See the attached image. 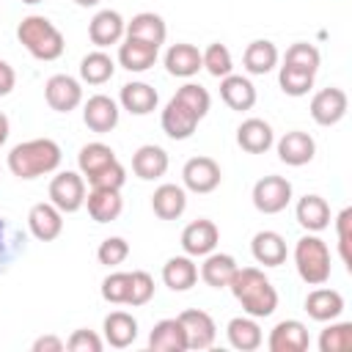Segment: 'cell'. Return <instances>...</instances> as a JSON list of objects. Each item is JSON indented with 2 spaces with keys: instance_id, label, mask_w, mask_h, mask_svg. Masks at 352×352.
I'll return each mask as SVG.
<instances>
[{
  "instance_id": "cell-31",
  "label": "cell",
  "mask_w": 352,
  "mask_h": 352,
  "mask_svg": "<svg viewBox=\"0 0 352 352\" xmlns=\"http://www.w3.org/2000/svg\"><path fill=\"white\" fill-rule=\"evenodd\" d=\"M220 99H223L231 110L242 113V110H250V107L256 104V88H253V82H250L248 77H242V74H228V77L220 80Z\"/></svg>"
},
{
  "instance_id": "cell-26",
  "label": "cell",
  "mask_w": 352,
  "mask_h": 352,
  "mask_svg": "<svg viewBox=\"0 0 352 352\" xmlns=\"http://www.w3.org/2000/svg\"><path fill=\"white\" fill-rule=\"evenodd\" d=\"M157 52L160 47L154 44H146V41H138V38H124L121 47H118V63L126 69V72H148L154 63H157Z\"/></svg>"
},
{
  "instance_id": "cell-27",
  "label": "cell",
  "mask_w": 352,
  "mask_h": 352,
  "mask_svg": "<svg viewBox=\"0 0 352 352\" xmlns=\"http://www.w3.org/2000/svg\"><path fill=\"white\" fill-rule=\"evenodd\" d=\"M102 330H104V341L113 349H126L138 338V319L126 311H113L104 316Z\"/></svg>"
},
{
  "instance_id": "cell-54",
  "label": "cell",
  "mask_w": 352,
  "mask_h": 352,
  "mask_svg": "<svg viewBox=\"0 0 352 352\" xmlns=\"http://www.w3.org/2000/svg\"><path fill=\"white\" fill-rule=\"evenodd\" d=\"M22 3H28V6H36V3H41V0H22Z\"/></svg>"
},
{
  "instance_id": "cell-40",
  "label": "cell",
  "mask_w": 352,
  "mask_h": 352,
  "mask_svg": "<svg viewBox=\"0 0 352 352\" xmlns=\"http://www.w3.org/2000/svg\"><path fill=\"white\" fill-rule=\"evenodd\" d=\"M201 60H204V69H206L212 77H217V80H223V77H228V74L234 72L231 50H228L226 44H220V41L209 44V47L201 52Z\"/></svg>"
},
{
  "instance_id": "cell-5",
  "label": "cell",
  "mask_w": 352,
  "mask_h": 352,
  "mask_svg": "<svg viewBox=\"0 0 352 352\" xmlns=\"http://www.w3.org/2000/svg\"><path fill=\"white\" fill-rule=\"evenodd\" d=\"M50 204H55L63 214H72L85 206V179L77 170H60L50 182Z\"/></svg>"
},
{
  "instance_id": "cell-4",
  "label": "cell",
  "mask_w": 352,
  "mask_h": 352,
  "mask_svg": "<svg viewBox=\"0 0 352 352\" xmlns=\"http://www.w3.org/2000/svg\"><path fill=\"white\" fill-rule=\"evenodd\" d=\"M294 267H297V275L308 286H324L333 272L330 250H327L324 239H319L316 234L300 236L294 245Z\"/></svg>"
},
{
  "instance_id": "cell-1",
  "label": "cell",
  "mask_w": 352,
  "mask_h": 352,
  "mask_svg": "<svg viewBox=\"0 0 352 352\" xmlns=\"http://www.w3.org/2000/svg\"><path fill=\"white\" fill-rule=\"evenodd\" d=\"M228 289L242 305V311L253 319H267L278 308V292L258 267H236L234 278L228 280Z\"/></svg>"
},
{
  "instance_id": "cell-23",
  "label": "cell",
  "mask_w": 352,
  "mask_h": 352,
  "mask_svg": "<svg viewBox=\"0 0 352 352\" xmlns=\"http://www.w3.org/2000/svg\"><path fill=\"white\" fill-rule=\"evenodd\" d=\"M294 214H297V223L308 231V234H319L330 226V204L322 198V195H302L294 206Z\"/></svg>"
},
{
  "instance_id": "cell-18",
  "label": "cell",
  "mask_w": 352,
  "mask_h": 352,
  "mask_svg": "<svg viewBox=\"0 0 352 352\" xmlns=\"http://www.w3.org/2000/svg\"><path fill=\"white\" fill-rule=\"evenodd\" d=\"M165 69L170 77H195L201 69H204V60H201V50L195 44H187V41H179V44H170L168 52H165Z\"/></svg>"
},
{
  "instance_id": "cell-41",
  "label": "cell",
  "mask_w": 352,
  "mask_h": 352,
  "mask_svg": "<svg viewBox=\"0 0 352 352\" xmlns=\"http://www.w3.org/2000/svg\"><path fill=\"white\" fill-rule=\"evenodd\" d=\"M283 63L297 66V69H308V72L316 74V72H319V63H322V55H319V50H316L314 44H308V41H294V44L286 50Z\"/></svg>"
},
{
  "instance_id": "cell-25",
  "label": "cell",
  "mask_w": 352,
  "mask_h": 352,
  "mask_svg": "<svg viewBox=\"0 0 352 352\" xmlns=\"http://www.w3.org/2000/svg\"><path fill=\"white\" fill-rule=\"evenodd\" d=\"M85 206L91 220L96 223H113L121 209H124V198L121 190H104V187H91V192L85 195Z\"/></svg>"
},
{
  "instance_id": "cell-44",
  "label": "cell",
  "mask_w": 352,
  "mask_h": 352,
  "mask_svg": "<svg viewBox=\"0 0 352 352\" xmlns=\"http://www.w3.org/2000/svg\"><path fill=\"white\" fill-rule=\"evenodd\" d=\"M126 256H129V242L124 236H107L96 248V258L104 267H118L126 261Z\"/></svg>"
},
{
  "instance_id": "cell-3",
  "label": "cell",
  "mask_w": 352,
  "mask_h": 352,
  "mask_svg": "<svg viewBox=\"0 0 352 352\" xmlns=\"http://www.w3.org/2000/svg\"><path fill=\"white\" fill-rule=\"evenodd\" d=\"M19 44L36 58V60H58L66 50L63 33L41 14H30L16 25Z\"/></svg>"
},
{
  "instance_id": "cell-52",
  "label": "cell",
  "mask_w": 352,
  "mask_h": 352,
  "mask_svg": "<svg viewBox=\"0 0 352 352\" xmlns=\"http://www.w3.org/2000/svg\"><path fill=\"white\" fill-rule=\"evenodd\" d=\"M74 3H77L80 8H94V6H99L102 0H74Z\"/></svg>"
},
{
  "instance_id": "cell-24",
  "label": "cell",
  "mask_w": 352,
  "mask_h": 352,
  "mask_svg": "<svg viewBox=\"0 0 352 352\" xmlns=\"http://www.w3.org/2000/svg\"><path fill=\"white\" fill-rule=\"evenodd\" d=\"M118 102H121V107H124L126 113H132V116H148V113H154L160 96H157L154 85L140 82V80H132V82L121 85Z\"/></svg>"
},
{
  "instance_id": "cell-32",
  "label": "cell",
  "mask_w": 352,
  "mask_h": 352,
  "mask_svg": "<svg viewBox=\"0 0 352 352\" xmlns=\"http://www.w3.org/2000/svg\"><path fill=\"white\" fill-rule=\"evenodd\" d=\"M198 280V267L192 261V256H173L165 261L162 267V283L170 289V292H187L192 289Z\"/></svg>"
},
{
  "instance_id": "cell-33",
  "label": "cell",
  "mask_w": 352,
  "mask_h": 352,
  "mask_svg": "<svg viewBox=\"0 0 352 352\" xmlns=\"http://www.w3.org/2000/svg\"><path fill=\"white\" fill-rule=\"evenodd\" d=\"M148 346L154 352H184L187 338L179 319H160L148 333Z\"/></svg>"
},
{
  "instance_id": "cell-22",
  "label": "cell",
  "mask_w": 352,
  "mask_h": 352,
  "mask_svg": "<svg viewBox=\"0 0 352 352\" xmlns=\"http://www.w3.org/2000/svg\"><path fill=\"white\" fill-rule=\"evenodd\" d=\"M168 170V151L162 146L146 143L132 154V173L143 182H154L160 176H165Z\"/></svg>"
},
{
  "instance_id": "cell-53",
  "label": "cell",
  "mask_w": 352,
  "mask_h": 352,
  "mask_svg": "<svg viewBox=\"0 0 352 352\" xmlns=\"http://www.w3.org/2000/svg\"><path fill=\"white\" fill-rule=\"evenodd\" d=\"M3 248H6V223L0 220V253H3Z\"/></svg>"
},
{
  "instance_id": "cell-51",
  "label": "cell",
  "mask_w": 352,
  "mask_h": 352,
  "mask_svg": "<svg viewBox=\"0 0 352 352\" xmlns=\"http://www.w3.org/2000/svg\"><path fill=\"white\" fill-rule=\"evenodd\" d=\"M8 132H11V124H8V116L0 110V146L8 140Z\"/></svg>"
},
{
  "instance_id": "cell-34",
  "label": "cell",
  "mask_w": 352,
  "mask_h": 352,
  "mask_svg": "<svg viewBox=\"0 0 352 352\" xmlns=\"http://www.w3.org/2000/svg\"><path fill=\"white\" fill-rule=\"evenodd\" d=\"M236 272V261L228 253H206L201 264V280L212 289H228V280Z\"/></svg>"
},
{
  "instance_id": "cell-10",
  "label": "cell",
  "mask_w": 352,
  "mask_h": 352,
  "mask_svg": "<svg viewBox=\"0 0 352 352\" xmlns=\"http://www.w3.org/2000/svg\"><path fill=\"white\" fill-rule=\"evenodd\" d=\"M184 327V338H187V349H209L217 338V324L214 319L201 311V308H187L176 316Z\"/></svg>"
},
{
  "instance_id": "cell-36",
  "label": "cell",
  "mask_w": 352,
  "mask_h": 352,
  "mask_svg": "<svg viewBox=\"0 0 352 352\" xmlns=\"http://www.w3.org/2000/svg\"><path fill=\"white\" fill-rule=\"evenodd\" d=\"M113 74H116V60L102 50H94L80 60V80L88 85H104Z\"/></svg>"
},
{
  "instance_id": "cell-38",
  "label": "cell",
  "mask_w": 352,
  "mask_h": 352,
  "mask_svg": "<svg viewBox=\"0 0 352 352\" xmlns=\"http://www.w3.org/2000/svg\"><path fill=\"white\" fill-rule=\"evenodd\" d=\"M314 80H316L314 72L297 69V66H289V63H283L280 72H278V85L286 96H305L314 88Z\"/></svg>"
},
{
  "instance_id": "cell-9",
  "label": "cell",
  "mask_w": 352,
  "mask_h": 352,
  "mask_svg": "<svg viewBox=\"0 0 352 352\" xmlns=\"http://www.w3.org/2000/svg\"><path fill=\"white\" fill-rule=\"evenodd\" d=\"M346 107H349L346 91L330 85V88H322V91L314 94V99H311V118L319 126H336L346 116Z\"/></svg>"
},
{
  "instance_id": "cell-19",
  "label": "cell",
  "mask_w": 352,
  "mask_h": 352,
  "mask_svg": "<svg viewBox=\"0 0 352 352\" xmlns=\"http://www.w3.org/2000/svg\"><path fill=\"white\" fill-rule=\"evenodd\" d=\"M236 143L248 154H264L275 143V132L264 118H245L236 126Z\"/></svg>"
},
{
  "instance_id": "cell-48",
  "label": "cell",
  "mask_w": 352,
  "mask_h": 352,
  "mask_svg": "<svg viewBox=\"0 0 352 352\" xmlns=\"http://www.w3.org/2000/svg\"><path fill=\"white\" fill-rule=\"evenodd\" d=\"M102 346H104V341L94 330H85V327L74 330L69 336V341H66V349L69 352H102Z\"/></svg>"
},
{
  "instance_id": "cell-45",
  "label": "cell",
  "mask_w": 352,
  "mask_h": 352,
  "mask_svg": "<svg viewBox=\"0 0 352 352\" xmlns=\"http://www.w3.org/2000/svg\"><path fill=\"white\" fill-rule=\"evenodd\" d=\"M336 236H338V253L346 270H352V209H341L336 217Z\"/></svg>"
},
{
  "instance_id": "cell-29",
  "label": "cell",
  "mask_w": 352,
  "mask_h": 352,
  "mask_svg": "<svg viewBox=\"0 0 352 352\" xmlns=\"http://www.w3.org/2000/svg\"><path fill=\"white\" fill-rule=\"evenodd\" d=\"M151 209L160 220H179L187 209V192L179 184H160L151 195Z\"/></svg>"
},
{
  "instance_id": "cell-17",
  "label": "cell",
  "mask_w": 352,
  "mask_h": 352,
  "mask_svg": "<svg viewBox=\"0 0 352 352\" xmlns=\"http://www.w3.org/2000/svg\"><path fill=\"white\" fill-rule=\"evenodd\" d=\"M275 148H278V160H280V162H286V165H292V168H300V165H308V162L314 160V154H316V140H314L308 132H302V129H292V132H286V135L275 143Z\"/></svg>"
},
{
  "instance_id": "cell-13",
  "label": "cell",
  "mask_w": 352,
  "mask_h": 352,
  "mask_svg": "<svg viewBox=\"0 0 352 352\" xmlns=\"http://www.w3.org/2000/svg\"><path fill=\"white\" fill-rule=\"evenodd\" d=\"M198 121H201V118H198L187 104H182L176 96L168 99V104H165V110H162V116H160L162 132H165L170 140H187V138H192V132L198 129Z\"/></svg>"
},
{
  "instance_id": "cell-14",
  "label": "cell",
  "mask_w": 352,
  "mask_h": 352,
  "mask_svg": "<svg viewBox=\"0 0 352 352\" xmlns=\"http://www.w3.org/2000/svg\"><path fill=\"white\" fill-rule=\"evenodd\" d=\"M28 231L38 239V242H52L60 236L63 231V212L50 204V201H41V204H33L30 212H28Z\"/></svg>"
},
{
  "instance_id": "cell-20",
  "label": "cell",
  "mask_w": 352,
  "mask_h": 352,
  "mask_svg": "<svg viewBox=\"0 0 352 352\" xmlns=\"http://www.w3.org/2000/svg\"><path fill=\"white\" fill-rule=\"evenodd\" d=\"M305 314L314 322H333V319H338L344 314V297H341V292L316 286L305 297Z\"/></svg>"
},
{
  "instance_id": "cell-11",
  "label": "cell",
  "mask_w": 352,
  "mask_h": 352,
  "mask_svg": "<svg viewBox=\"0 0 352 352\" xmlns=\"http://www.w3.org/2000/svg\"><path fill=\"white\" fill-rule=\"evenodd\" d=\"M124 33H126V22H124V16H121L118 11H113V8L96 11L94 19L88 22V38H91V44L99 47V50L118 44V41L124 38Z\"/></svg>"
},
{
  "instance_id": "cell-16",
  "label": "cell",
  "mask_w": 352,
  "mask_h": 352,
  "mask_svg": "<svg viewBox=\"0 0 352 352\" xmlns=\"http://www.w3.org/2000/svg\"><path fill=\"white\" fill-rule=\"evenodd\" d=\"M311 344L308 327L300 319H283L270 330L267 346L270 352H305Z\"/></svg>"
},
{
  "instance_id": "cell-46",
  "label": "cell",
  "mask_w": 352,
  "mask_h": 352,
  "mask_svg": "<svg viewBox=\"0 0 352 352\" xmlns=\"http://www.w3.org/2000/svg\"><path fill=\"white\" fill-rule=\"evenodd\" d=\"M124 182H126V168H124L118 160L88 176V184H91V187H104V190H121Z\"/></svg>"
},
{
  "instance_id": "cell-12",
  "label": "cell",
  "mask_w": 352,
  "mask_h": 352,
  "mask_svg": "<svg viewBox=\"0 0 352 352\" xmlns=\"http://www.w3.org/2000/svg\"><path fill=\"white\" fill-rule=\"evenodd\" d=\"M118 116H121L118 102L110 99V96H104V94H94L82 104V121H85V126L91 132H99V135L116 129L118 126Z\"/></svg>"
},
{
  "instance_id": "cell-47",
  "label": "cell",
  "mask_w": 352,
  "mask_h": 352,
  "mask_svg": "<svg viewBox=\"0 0 352 352\" xmlns=\"http://www.w3.org/2000/svg\"><path fill=\"white\" fill-rule=\"evenodd\" d=\"M129 294V272H110L102 280V297L113 305H126Z\"/></svg>"
},
{
  "instance_id": "cell-35",
  "label": "cell",
  "mask_w": 352,
  "mask_h": 352,
  "mask_svg": "<svg viewBox=\"0 0 352 352\" xmlns=\"http://www.w3.org/2000/svg\"><path fill=\"white\" fill-rule=\"evenodd\" d=\"M226 336H228V344L239 352H253L261 346L264 336H261V327L253 316H234L226 327Z\"/></svg>"
},
{
  "instance_id": "cell-2",
  "label": "cell",
  "mask_w": 352,
  "mask_h": 352,
  "mask_svg": "<svg viewBox=\"0 0 352 352\" xmlns=\"http://www.w3.org/2000/svg\"><path fill=\"white\" fill-rule=\"evenodd\" d=\"M6 165H8V170L16 179H25V182L28 179H38L44 173L58 170V165H60V146L52 138H33V140L16 143L8 151Z\"/></svg>"
},
{
  "instance_id": "cell-7",
  "label": "cell",
  "mask_w": 352,
  "mask_h": 352,
  "mask_svg": "<svg viewBox=\"0 0 352 352\" xmlns=\"http://www.w3.org/2000/svg\"><path fill=\"white\" fill-rule=\"evenodd\" d=\"M220 179H223V170H220V165H217L212 157H192V160H187L184 168H182L184 190L198 192V195L214 192V190L220 187Z\"/></svg>"
},
{
  "instance_id": "cell-49",
  "label": "cell",
  "mask_w": 352,
  "mask_h": 352,
  "mask_svg": "<svg viewBox=\"0 0 352 352\" xmlns=\"http://www.w3.org/2000/svg\"><path fill=\"white\" fill-rule=\"evenodd\" d=\"M30 349L33 352H63L66 349V341H60L58 336H38Z\"/></svg>"
},
{
  "instance_id": "cell-8",
  "label": "cell",
  "mask_w": 352,
  "mask_h": 352,
  "mask_svg": "<svg viewBox=\"0 0 352 352\" xmlns=\"http://www.w3.org/2000/svg\"><path fill=\"white\" fill-rule=\"evenodd\" d=\"M44 99L55 113H72L82 104V85L72 74H52L44 82Z\"/></svg>"
},
{
  "instance_id": "cell-21",
  "label": "cell",
  "mask_w": 352,
  "mask_h": 352,
  "mask_svg": "<svg viewBox=\"0 0 352 352\" xmlns=\"http://www.w3.org/2000/svg\"><path fill=\"white\" fill-rule=\"evenodd\" d=\"M126 38H138V41H146V44H154V47H162L165 44V36H168V25L160 14L154 11H140L135 14L129 22H126Z\"/></svg>"
},
{
  "instance_id": "cell-43",
  "label": "cell",
  "mask_w": 352,
  "mask_h": 352,
  "mask_svg": "<svg viewBox=\"0 0 352 352\" xmlns=\"http://www.w3.org/2000/svg\"><path fill=\"white\" fill-rule=\"evenodd\" d=\"M154 297V278L146 270H135L129 272V294H126V305L138 308L146 305Z\"/></svg>"
},
{
  "instance_id": "cell-6",
  "label": "cell",
  "mask_w": 352,
  "mask_h": 352,
  "mask_svg": "<svg viewBox=\"0 0 352 352\" xmlns=\"http://www.w3.org/2000/svg\"><path fill=\"white\" fill-rule=\"evenodd\" d=\"M253 206L261 214H278L292 201V182L283 176H264L253 184Z\"/></svg>"
},
{
  "instance_id": "cell-37",
  "label": "cell",
  "mask_w": 352,
  "mask_h": 352,
  "mask_svg": "<svg viewBox=\"0 0 352 352\" xmlns=\"http://www.w3.org/2000/svg\"><path fill=\"white\" fill-rule=\"evenodd\" d=\"M110 162H116V151H113L107 143H99V140L85 143V146L80 148V154H77V168H80L82 179H88V176L96 173V170H102V168L110 165Z\"/></svg>"
},
{
  "instance_id": "cell-28",
  "label": "cell",
  "mask_w": 352,
  "mask_h": 352,
  "mask_svg": "<svg viewBox=\"0 0 352 352\" xmlns=\"http://www.w3.org/2000/svg\"><path fill=\"white\" fill-rule=\"evenodd\" d=\"M278 47L270 41V38H256L245 47V55H242V66L248 74H270L275 66H278Z\"/></svg>"
},
{
  "instance_id": "cell-50",
  "label": "cell",
  "mask_w": 352,
  "mask_h": 352,
  "mask_svg": "<svg viewBox=\"0 0 352 352\" xmlns=\"http://www.w3.org/2000/svg\"><path fill=\"white\" fill-rule=\"evenodd\" d=\"M14 85H16V74H14V69L0 58V96H8V94L14 91Z\"/></svg>"
},
{
  "instance_id": "cell-30",
  "label": "cell",
  "mask_w": 352,
  "mask_h": 352,
  "mask_svg": "<svg viewBox=\"0 0 352 352\" xmlns=\"http://www.w3.org/2000/svg\"><path fill=\"white\" fill-rule=\"evenodd\" d=\"M250 253L264 267H280L286 261V239L278 231H258L250 239Z\"/></svg>"
},
{
  "instance_id": "cell-39",
  "label": "cell",
  "mask_w": 352,
  "mask_h": 352,
  "mask_svg": "<svg viewBox=\"0 0 352 352\" xmlns=\"http://www.w3.org/2000/svg\"><path fill=\"white\" fill-rule=\"evenodd\" d=\"M352 349V322H330L319 333V352H349Z\"/></svg>"
},
{
  "instance_id": "cell-15",
  "label": "cell",
  "mask_w": 352,
  "mask_h": 352,
  "mask_svg": "<svg viewBox=\"0 0 352 352\" xmlns=\"http://www.w3.org/2000/svg\"><path fill=\"white\" fill-rule=\"evenodd\" d=\"M217 242H220V231H217V226H214L212 220H206V217L192 220V223L184 226V231H182V250H184L187 256H192V258L212 253V250L217 248Z\"/></svg>"
},
{
  "instance_id": "cell-42",
  "label": "cell",
  "mask_w": 352,
  "mask_h": 352,
  "mask_svg": "<svg viewBox=\"0 0 352 352\" xmlns=\"http://www.w3.org/2000/svg\"><path fill=\"white\" fill-rule=\"evenodd\" d=\"M173 96H176L182 104H187L198 118H204V116L209 113V107H212V96H209V91H206L204 85H198V82H184Z\"/></svg>"
}]
</instances>
